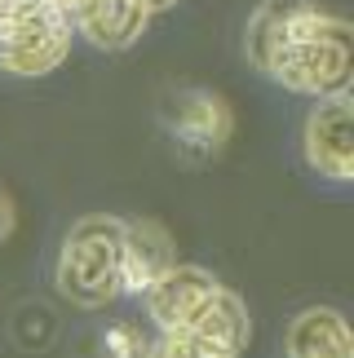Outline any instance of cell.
I'll list each match as a JSON object with an SVG mask.
<instances>
[{"label":"cell","instance_id":"1","mask_svg":"<svg viewBox=\"0 0 354 358\" xmlns=\"http://www.w3.org/2000/svg\"><path fill=\"white\" fill-rule=\"evenodd\" d=\"M248 62L306 98L350 93V22L319 0H262L243 36Z\"/></svg>","mask_w":354,"mask_h":358},{"label":"cell","instance_id":"2","mask_svg":"<svg viewBox=\"0 0 354 358\" xmlns=\"http://www.w3.org/2000/svg\"><path fill=\"white\" fill-rule=\"evenodd\" d=\"M125 222L120 217H80L58 257V292L71 306L102 310L125 296Z\"/></svg>","mask_w":354,"mask_h":358},{"label":"cell","instance_id":"3","mask_svg":"<svg viewBox=\"0 0 354 358\" xmlns=\"http://www.w3.org/2000/svg\"><path fill=\"white\" fill-rule=\"evenodd\" d=\"M76 27L49 0H5L0 5V71L49 76L71 53Z\"/></svg>","mask_w":354,"mask_h":358},{"label":"cell","instance_id":"4","mask_svg":"<svg viewBox=\"0 0 354 358\" xmlns=\"http://www.w3.org/2000/svg\"><path fill=\"white\" fill-rule=\"evenodd\" d=\"M160 120H164V133L173 150L186 164H208L226 150L230 133H235V115H230V102L213 89H173L164 106H160Z\"/></svg>","mask_w":354,"mask_h":358},{"label":"cell","instance_id":"5","mask_svg":"<svg viewBox=\"0 0 354 358\" xmlns=\"http://www.w3.org/2000/svg\"><path fill=\"white\" fill-rule=\"evenodd\" d=\"M302 150H306V164L319 177H328V182L346 186L354 177V102H350V93L315 102V111L306 120V133H302Z\"/></svg>","mask_w":354,"mask_h":358},{"label":"cell","instance_id":"6","mask_svg":"<svg viewBox=\"0 0 354 358\" xmlns=\"http://www.w3.org/2000/svg\"><path fill=\"white\" fill-rule=\"evenodd\" d=\"M217 283L208 270L199 266H173L164 279H155L146 287V314H151V323L160 332H177V327H186L195 314L204 310V301L217 292Z\"/></svg>","mask_w":354,"mask_h":358},{"label":"cell","instance_id":"7","mask_svg":"<svg viewBox=\"0 0 354 358\" xmlns=\"http://www.w3.org/2000/svg\"><path fill=\"white\" fill-rule=\"evenodd\" d=\"M146 22H151V9L142 0H85L76 13H71V27L80 40L98 49H129L138 45Z\"/></svg>","mask_w":354,"mask_h":358},{"label":"cell","instance_id":"8","mask_svg":"<svg viewBox=\"0 0 354 358\" xmlns=\"http://www.w3.org/2000/svg\"><path fill=\"white\" fill-rule=\"evenodd\" d=\"M177 266V248L173 235L160 222H125V257H120V270H125V292L142 296L155 279Z\"/></svg>","mask_w":354,"mask_h":358},{"label":"cell","instance_id":"9","mask_svg":"<svg viewBox=\"0 0 354 358\" xmlns=\"http://www.w3.org/2000/svg\"><path fill=\"white\" fill-rule=\"evenodd\" d=\"M288 358H354L350 327L341 310L315 306L288 323Z\"/></svg>","mask_w":354,"mask_h":358},{"label":"cell","instance_id":"10","mask_svg":"<svg viewBox=\"0 0 354 358\" xmlns=\"http://www.w3.org/2000/svg\"><path fill=\"white\" fill-rule=\"evenodd\" d=\"M146 358H239L213 341H204L195 332H160L151 345H146Z\"/></svg>","mask_w":354,"mask_h":358},{"label":"cell","instance_id":"11","mask_svg":"<svg viewBox=\"0 0 354 358\" xmlns=\"http://www.w3.org/2000/svg\"><path fill=\"white\" fill-rule=\"evenodd\" d=\"M146 345H151V336H146L133 319H120L98 336L102 358H146Z\"/></svg>","mask_w":354,"mask_h":358},{"label":"cell","instance_id":"12","mask_svg":"<svg viewBox=\"0 0 354 358\" xmlns=\"http://www.w3.org/2000/svg\"><path fill=\"white\" fill-rule=\"evenodd\" d=\"M13 235V203L0 195V239H9Z\"/></svg>","mask_w":354,"mask_h":358},{"label":"cell","instance_id":"13","mask_svg":"<svg viewBox=\"0 0 354 358\" xmlns=\"http://www.w3.org/2000/svg\"><path fill=\"white\" fill-rule=\"evenodd\" d=\"M49 5H58V9L66 13V18H71V13H76L80 5H85V0H49Z\"/></svg>","mask_w":354,"mask_h":358},{"label":"cell","instance_id":"14","mask_svg":"<svg viewBox=\"0 0 354 358\" xmlns=\"http://www.w3.org/2000/svg\"><path fill=\"white\" fill-rule=\"evenodd\" d=\"M142 5H146V9H151V13H160V9H173V5H177V0H142Z\"/></svg>","mask_w":354,"mask_h":358},{"label":"cell","instance_id":"15","mask_svg":"<svg viewBox=\"0 0 354 358\" xmlns=\"http://www.w3.org/2000/svg\"><path fill=\"white\" fill-rule=\"evenodd\" d=\"M0 5H5V0H0Z\"/></svg>","mask_w":354,"mask_h":358}]
</instances>
